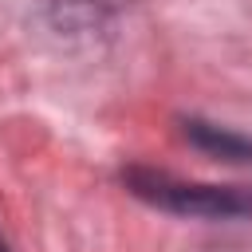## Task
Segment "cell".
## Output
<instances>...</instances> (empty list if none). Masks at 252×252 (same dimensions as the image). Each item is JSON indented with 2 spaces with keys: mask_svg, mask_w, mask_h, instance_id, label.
I'll use <instances>...</instances> for the list:
<instances>
[{
  "mask_svg": "<svg viewBox=\"0 0 252 252\" xmlns=\"http://www.w3.org/2000/svg\"><path fill=\"white\" fill-rule=\"evenodd\" d=\"M0 252H8V248H4V240H0Z\"/></svg>",
  "mask_w": 252,
  "mask_h": 252,
  "instance_id": "obj_4",
  "label": "cell"
},
{
  "mask_svg": "<svg viewBox=\"0 0 252 252\" xmlns=\"http://www.w3.org/2000/svg\"><path fill=\"white\" fill-rule=\"evenodd\" d=\"M43 4L55 12V20H63V24H79V20H98L102 12L118 8L122 0H43Z\"/></svg>",
  "mask_w": 252,
  "mask_h": 252,
  "instance_id": "obj_3",
  "label": "cell"
},
{
  "mask_svg": "<svg viewBox=\"0 0 252 252\" xmlns=\"http://www.w3.org/2000/svg\"><path fill=\"white\" fill-rule=\"evenodd\" d=\"M130 189L146 197L150 205L189 213V217H240L252 213V189H232V185H189L169 173L154 169H130L126 173Z\"/></svg>",
  "mask_w": 252,
  "mask_h": 252,
  "instance_id": "obj_1",
  "label": "cell"
},
{
  "mask_svg": "<svg viewBox=\"0 0 252 252\" xmlns=\"http://www.w3.org/2000/svg\"><path fill=\"white\" fill-rule=\"evenodd\" d=\"M185 134H189L197 146H205L209 154H220V158H232V161L252 158V138H240V134H232V130H220V126H209V122L189 118V122H185Z\"/></svg>",
  "mask_w": 252,
  "mask_h": 252,
  "instance_id": "obj_2",
  "label": "cell"
}]
</instances>
